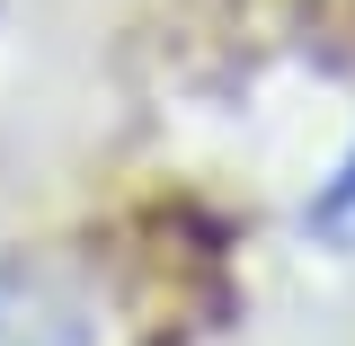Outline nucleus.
I'll return each instance as SVG.
<instances>
[{"instance_id": "obj_1", "label": "nucleus", "mask_w": 355, "mask_h": 346, "mask_svg": "<svg viewBox=\"0 0 355 346\" xmlns=\"http://www.w3.org/2000/svg\"><path fill=\"white\" fill-rule=\"evenodd\" d=\"M0 346H89V302L62 266L0 258Z\"/></svg>"}]
</instances>
